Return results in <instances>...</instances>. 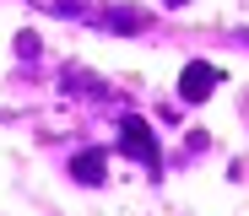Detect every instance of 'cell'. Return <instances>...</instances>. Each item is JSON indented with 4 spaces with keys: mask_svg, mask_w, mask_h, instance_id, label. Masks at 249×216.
<instances>
[{
    "mask_svg": "<svg viewBox=\"0 0 249 216\" xmlns=\"http://www.w3.org/2000/svg\"><path fill=\"white\" fill-rule=\"evenodd\" d=\"M119 141H124V151H130L136 162L157 167V141H152V130H146V119H136V114H124V119H119Z\"/></svg>",
    "mask_w": 249,
    "mask_h": 216,
    "instance_id": "6da1fadb",
    "label": "cell"
},
{
    "mask_svg": "<svg viewBox=\"0 0 249 216\" xmlns=\"http://www.w3.org/2000/svg\"><path fill=\"white\" fill-rule=\"evenodd\" d=\"M217 92V70L212 65H184V76H179V98L184 103H206Z\"/></svg>",
    "mask_w": 249,
    "mask_h": 216,
    "instance_id": "7a4b0ae2",
    "label": "cell"
},
{
    "mask_svg": "<svg viewBox=\"0 0 249 216\" xmlns=\"http://www.w3.org/2000/svg\"><path fill=\"white\" fill-rule=\"evenodd\" d=\"M71 173L81 184H103V151H81L76 162H71Z\"/></svg>",
    "mask_w": 249,
    "mask_h": 216,
    "instance_id": "3957f363",
    "label": "cell"
},
{
    "mask_svg": "<svg viewBox=\"0 0 249 216\" xmlns=\"http://www.w3.org/2000/svg\"><path fill=\"white\" fill-rule=\"evenodd\" d=\"M108 22H114V27H119V33H141V27H146V17H141V11H136V6H119V11H114V17H108Z\"/></svg>",
    "mask_w": 249,
    "mask_h": 216,
    "instance_id": "277c9868",
    "label": "cell"
},
{
    "mask_svg": "<svg viewBox=\"0 0 249 216\" xmlns=\"http://www.w3.org/2000/svg\"><path fill=\"white\" fill-rule=\"evenodd\" d=\"M17 54H38V33H17Z\"/></svg>",
    "mask_w": 249,
    "mask_h": 216,
    "instance_id": "5b68a950",
    "label": "cell"
},
{
    "mask_svg": "<svg viewBox=\"0 0 249 216\" xmlns=\"http://www.w3.org/2000/svg\"><path fill=\"white\" fill-rule=\"evenodd\" d=\"M162 6H184V0H162Z\"/></svg>",
    "mask_w": 249,
    "mask_h": 216,
    "instance_id": "8992f818",
    "label": "cell"
}]
</instances>
